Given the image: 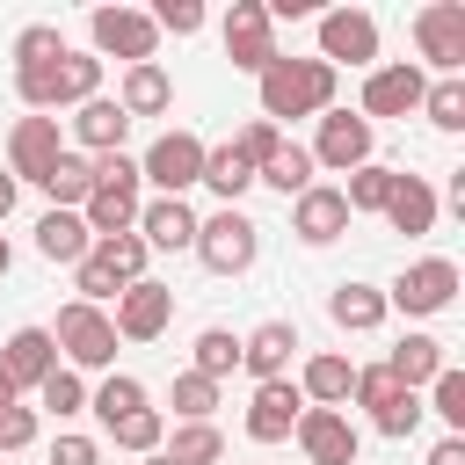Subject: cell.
I'll list each match as a JSON object with an SVG mask.
<instances>
[{
    "label": "cell",
    "instance_id": "1",
    "mask_svg": "<svg viewBox=\"0 0 465 465\" xmlns=\"http://www.w3.org/2000/svg\"><path fill=\"white\" fill-rule=\"evenodd\" d=\"M262 124H291V116H327L334 109V87H341V73L334 65H320V58H276L262 80Z\"/></svg>",
    "mask_w": 465,
    "mask_h": 465
},
{
    "label": "cell",
    "instance_id": "2",
    "mask_svg": "<svg viewBox=\"0 0 465 465\" xmlns=\"http://www.w3.org/2000/svg\"><path fill=\"white\" fill-rule=\"evenodd\" d=\"M15 94H22L29 116L80 109V102L102 94V58H94V51H65V58H51V65H36V73H15Z\"/></svg>",
    "mask_w": 465,
    "mask_h": 465
},
{
    "label": "cell",
    "instance_id": "3",
    "mask_svg": "<svg viewBox=\"0 0 465 465\" xmlns=\"http://www.w3.org/2000/svg\"><path fill=\"white\" fill-rule=\"evenodd\" d=\"M145 182H138V160L131 153H102L94 160V196L80 203V225L94 232V240H116V232H138V196Z\"/></svg>",
    "mask_w": 465,
    "mask_h": 465
},
{
    "label": "cell",
    "instance_id": "4",
    "mask_svg": "<svg viewBox=\"0 0 465 465\" xmlns=\"http://www.w3.org/2000/svg\"><path fill=\"white\" fill-rule=\"evenodd\" d=\"M211 276H247L254 254H262V225L240 211V203H218L211 218H196V247H189Z\"/></svg>",
    "mask_w": 465,
    "mask_h": 465
},
{
    "label": "cell",
    "instance_id": "5",
    "mask_svg": "<svg viewBox=\"0 0 465 465\" xmlns=\"http://www.w3.org/2000/svg\"><path fill=\"white\" fill-rule=\"evenodd\" d=\"M51 341H58V356H65V371H109V363H116V327H109V312H102V305L65 298V305H58Z\"/></svg>",
    "mask_w": 465,
    "mask_h": 465
},
{
    "label": "cell",
    "instance_id": "6",
    "mask_svg": "<svg viewBox=\"0 0 465 465\" xmlns=\"http://www.w3.org/2000/svg\"><path fill=\"white\" fill-rule=\"evenodd\" d=\"M458 298V262L450 254H421V262H407L392 283H385V312H407V320H429V312H443Z\"/></svg>",
    "mask_w": 465,
    "mask_h": 465
},
{
    "label": "cell",
    "instance_id": "7",
    "mask_svg": "<svg viewBox=\"0 0 465 465\" xmlns=\"http://www.w3.org/2000/svg\"><path fill=\"white\" fill-rule=\"evenodd\" d=\"M414 51L421 65H436V80H465V0L414 7Z\"/></svg>",
    "mask_w": 465,
    "mask_h": 465
},
{
    "label": "cell",
    "instance_id": "8",
    "mask_svg": "<svg viewBox=\"0 0 465 465\" xmlns=\"http://www.w3.org/2000/svg\"><path fill=\"white\" fill-rule=\"evenodd\" d=\"M87 36H94V58H124V65H153V51H160V29H153V15L145 7H94L87 15Z\"/></svg>",
    "mask_w": 465,
    "mask_h": 465
},
{
    "label": "cell",
    "instance_id": "9",
    "mask_svg": "<svg viewBox=\"0 0 465 465\" xmlns=\"http://www.w3.org/2000/svg\"><path fill=\"white\" fill-rule=\"evenodd\" d=\"M312 22H320V65H334V73L341 65H363V73L378 65V15L371 7H320Z\"/></svg>",
    "mask_w": 465,
    "mask_h": 465
},
{
    "label": "cell",
    "instance_id": "10",
    "mask_svg": "<svg viewBox=\"0 0 465 465\" xmlns=\"http://www.w3.org/2000/svg\"><path fill=\"white\" fill-rule=\"evenodd\" d=\"M138 182H153L160 196H189L203 182V138L196 131H160L145 153H138Z\"/></svg>",
    "mask_w": 465,
    "mask_h": 465
},
{
    "label": "cell",
    "instance_id": "11",
    "mask_svg": "<svg viewBox=\"0 0 465 465\" xmlns=\"http://www.w3.org/2000/svg\"><path fill=\"white\" fill-rule=\"evenodd\" d=\"M225 58H232V73H269L283 51H276V22H269V7L262 0H232L225 7Z\"/></svg>",
    "mask_w": 465,
    "mask_h": 465
},
{
    "label": "cell",
    "instance_id": "12",
    "mask_svg": "<svg viewBox=\"0 0 465 465\" xmlns=\"http://www.w3.org/2000/svg\"><path fill=\"white\" fill-rule=\"evenodd\" d=\"M421 94H429V73L414 65V58H392V65H371L363 73V124H378V116H414L421 109Z\"/></svg>",
    "mask_w": 465,
    "mask_h": 465
},
{
    "label": "cell",
    "instance_id": "13",
    "mask_svg": "<svg viewBox=\"0 0 465 465\" xmlns=\"http://www.w3.org/2000/svg\"><path fill=\"white\" fill-rule=\"evenodd\" d=\"M371 145H378V124H363V116H349V109H327V116H320V138H312L305 153H312V167H327V174H356V167L371 160Z\"/></svg>",
    "mask_w": 465,
    "mask_h": 465
},
{
    "label": "cell",
    "instance_id": "14",
    "mask_svg": "<svg viewBox=\"0 0 465 465\" xmlns=\"http://www.w3.org/2000/svg\"><path fill=\"white\" fill-rule=\"evenodd\" d=\"M167 320H174V291H167V283L138 276V283H124V291H116V312H109L116 341H160V334H167Z\"/></svg>",
    "mask_w": 465,
    "mask_h": 465
},
{
    "label": "cell",
    "instance_id": "15",
    "mask_svg": "<svg viewBox=\"0 0 465 465\" xmlns=\"http://www.w3.org/2000/svg\"><path fill=\"white\" fill-rule=\"evenodd\" d=\"M291 436H298L305 465H356V450H363V436H356V421L341 407H305Z\"/></svg>",
    "mask_w": 465,
    "mask_h": 465
},
{
    "label": "cell",
    "instance_id": "16",
    "mask_svg": "<svg viewBox=\"0 0 465 465\" xmlns=\"http://www.w3.org/2000/svg\"><path fill=\"white\" fill-rule=\"evenodd\" d=\"M58 153H65L58 116H15V131H7V174L15 182H44Z\"/></svg>",
    "mask_w": 465,
    "mask_h": 465
},
{
    "label": "cell",
    "instance_id": "17",
    "mask_svg": "<svg viewBox=\"0 0 465 465\" xmlns=\"http://www.w3.org/2000/svg\"><path fill=\"white\" fill-rule=\"evenodd\" d=\"M291 232H298L305 247H334V240L349 232V203H341V189H334V182H312L305 196H291Z\"/></svg>",
    "mask_w": 465,
    "mask_h": 465
},
{
    "label": "cell",
    "instance_id": "18",
    "mask_svg": "<svg viewBox=\"0 0 465 465\" xmlns=\"http://www.w3.org/2000/svg\"><path fill=\"white\" fill-rule=\"evenodd\" d=\"M138 240H145L153 254H189V247H196V211H189V196H153V203H138Z\"/></svg>",
    "mask_w": 465,
    "mask_h": 465
},
{
    "label": "cell",
    "instance_id": "19",
    "mask_svg": "<svg viewBox=\"0 0 465 465\" xmlns=\"http://www.w3.org/2000/svg\"><path fill=\"white\" fill-rule=\"evenodd\" d=\"M291 356H298V327H291V320H262L254 334H240V371H247L254 385L291 378Z\"/></svg>",
    "mask_w": 465,
    "mask_h": 465
},
{
    "label": "cell",
    "instance_id": "20",
    "mask_svg": "<svg viewBox=\"0 0 465 465\" xmlns=\"http://www.w3.org/2000/svg\"><path fill=\"white\" fill-rule=\"evenodd\" d=\"M298 414H305V392H298L291 378H269V385H254V400H247V436H254V443H283V436L298 429Z\"/></svg>",
    "mask_w": 465,
    "mask_h": 465
},
{
    "label": "cell",
    "instance_id": "21",
    "mask_svg": "<svg viewBox=\"0 0 465 465\" xmlns=\"http://www.w3.org/2000/svg\"><path fill=\"white\" fill-rule=\"evenodd\" d=\"M0 371L15 378V392H36V385L58 371V341H51V327H15V334L0 341Z\"/></svg>",
    "mask_w": 465,
    "mask_h": 465
},
{
    "label": "cell",
    "instance_id": "22",
    "mask_svg": "<svg viewBox=\"0 0 465 465\" xmlns=\"http://www.w3.org/2000/svg\"><path fill=\"white\" fill-rule=\"evenodd\" d=\"M124 131H131V116L116 109V94H94V102H80V109H73V138H80V153H87V160L124 153Z\"/></svg>",
    "mask_w": 465,
    "mask_h": 465
},
{
    "label": "cell",
    "instance_id": "23",
    "mask_svg": "<svg viewBox=\"0 0 465 465\" xmlns=\"http://www.w3.org/2000/svg\"><path fill=\"white\" fill-rule=\"evenodd\" d=\"M291 385L305 392V407H349V385H356V363H349L341 349H320V356H305V371H298Z\"/></svg>",
    "mask_w": 465,
    "mask_h": 465
},
{
    "label": "cell",
    "instance_id": "24",
    "mask_svg": "<svg viewBox=\"0 0 465 465\" xmlns=\"http://www.w3.org/2000/svg\"><path fill=\"white\" fill-rule=\"evenodd\" d=\"M385 225H392V232H407V240L436 232V189H429L421 174H407V167H400V182H392V196H385Z\"/></svg>",
    "mask_w": 465,
    "mask_h": 465
},
{
    "label": "cell",
    "instance_id": "25",
    "mask_svg": "<svg viewBox=\"0 0 465 465\" xmlns=\"http://www.w3.org/2000/svg\"><path fill=\"white\" fill-rule=\"evenodd\" d=\"M174 102V80H167V65L153 58V65H124V80H116V109L138 124V116H160Z\"/></svg>",
    "mask_w": 465,
    "mask_h": 465
},
{
    "label": "cell",
    "instance_id": "26",
    "mask_svg": "<svg viewBox=\"0 0 465 465\" xmlns=\"http://www.w3.org/2000/svg\"><path fill=\"white\" fill-rule=\"evenodd\" d=\"M87 247H94V232L80 225V211H44V218H36V254H44V262L80 269V262H87Z\"/></svg>",
    "mask_w": 465,
    "mask_h": 465
},
{
    "label": "cell",
    "instance_id": "27",
    "mask_svg": "<svg viewBox=\"0 0 465 465\" xmlns=\"http://www.w3.org/2000/svg\"><path fill=\"white\" fill-rule=\"evenodd\" d=\"M327 320L341 334H371V327H385V291L378 283H334L327 291Z\"/></svg>",
    "mask_w": 465,
    "mask_h": 465
},
{
    "label": "cell",
    "instance_id": "28",
    "mask_svg": "<svg viewBox=\"0 0 465 465\" xmlns=\"http://www.w3.org/2000/svg\"><path fill=\"white\" fill-rule=\"evenodd\" d=\"M443 363H450V356H443V341H436V334H407V341H392V356H385L392 385H407V392H421Z\"/></svg>",
    "mask_w": 465,
    "mask_h": 465
},
{
    "label": "cell",
    "instance_id": "29",
    "mask_svg": "<svg viewBox=\"0 0 465 465\" xmlns=\"http://www.w3.org/2000/svg\"><path fill=\"white\" fill-rule=\"evenodd\" d=\"M36 189L51 196V211H80V203L94 196V160H87V153H58L51 174H44Z\"/></svg>",
    "mask_w": 465,
    "mask_h": 465
},
{
    "label": "cell",
    "instance_id": "30",
    "mask_svg": "<svg viewBox=\"0 0 465 465\" xmlns=\"http://www.w3.org/2000/svg\"><path fill=\"white\" fill-rule=\"evenodd\" d=\"M167 465H225V429L218 421H182L167 443H160Z\"/></svg>",
    "mask_w": 465,
    "mask_h": 465
},
{
    "label": "cell",
    "instance_id": "31",
    "mask_svg": "<svg viewBox=\"0 0 465 465\" xmlns=\"http://www.w3.org/2000/svg\"><path fill=\"white\" fill-rule=\"evenodd\" d=\"M203 189H211L218 203H240V196L254 189V167H247L232 145H203Z\"/></svg>",
    "mask_w": 465,
    "mask_h": 465
},
{
    "label": "cell",
    "instance_id": "32",
    "mask_svg": "<svg viewBox=\"0 0 465 465\" xmlns=\"http://www.w3.org/2000/svg\"><path fill=\"white\" fill-rule=\"evenodd\" d=\"M87 407H94V421L109 429V421H124V414H138V407H145V385H138L131 371H102V385L87 392Z\"/></svg>",
    "mask_w": 465,
    "mask_h": 465
},
{
    "label": "cell",
    "instance_id": "33",
    "mask_svg": "<svg viewBox=\"0 0 465 465\" xmlns=\"http://www.w3.org/2000/svg\"><path fill=\"white\" fill-rule=\"evenodd\" d=\"M421 392H429V400H421V414H436L450 436H465V371H458V363H443Z\"/></svg>",
    "mask_w": 465,
    "mask_h": 465
},
{
    "label": "cell",
    "instance_id": "34",
    "mask_svg": "<svg viewBox=\"0 0 465 465\" xmlns=\"http://www.w3.org/2000/svg\"><path fill=\"white\" fill-rule=\"evenodd\" d=\"M392 182H400V167H385V160H363V167L341 182V203H349V218H356V211H385Z\"/></svg>",
    "mask_w": 465,
    "mask_h": 465
},
{
    "label": "cell",
    "instance_id": "35",
    "mask_svg": "<svg viewBox=\"0 0 465 465\" xmlns=\"http://www.w3.org/2000/svg\"><path fill=\"white\" fill-rule=\"evenodd\" d=\"M189 371H196V378H211V385H218V378H232V371H240V334H232V327H203V334H196V363H189Z\"/></svg>",
    "mask_w": 465,
    "mask_h": 465
},
{
    "label": "cell",
    "instance_id": "36",
    "mask_svg": "<svg viewBox=\"0 0 465 465\" xmlns=\"http://www.w3.org/2000/svg\"><path fill=\"white\" fill-rule=\"evenodd\" d=\"M109 443H116V450H138V458H153V450L167 443V414H160V407H138V414L109 421Z\"/></svg>",
    "mask_w": 465,
    "mask_h": 465
},
{
    "label": "cell",
    "instance_id": "37",
    "mask_svg": "<svg viewBox=\"0 0 465 465\" xmlns=\"http://www.w3.org/2000/svg\"><path fill=\"white\" fill-rule=\"evenodd\" d=\"M254 182H269L276 196H305V189H312V153L283 138V153H276V160H269V167H262Z\"/></svg>",
    "mask_w": 465,
    "mask_h": 465
},
{
    "label": "cell",
    "instance_id": "38",
    "mask_svg": "<svg viewBox=\"0 0 465 465\" xmlns=\"http://www.w3.org/2000/svg\"><path fill=\"white\" fill-rule=\"evenodd\" d=\"M36 407H44V414H58V421H73V414H87V378L58 363V371H51L44 385H36Z\"/></svg>",
    "mask_w": 465,
    "mask_h": 465
},
{
    "label": "cell",
    "instance_id": "39",
    "mask_svg": "<svg viewBox=\"0 0 465 465\" xmlns=\"http://www.w3.org/2000/svg\"><path fill=\"white\" fill-rule=\"evenodd\" d=\"M51 58H65L58 22H29V29L15 36V73H36V65H51Z\"/></svg>",
    "mask_w": 465,
    "mask_h": 465
},
{
    "label": "cell",
    "instance_id": "40",
    "mask_svg": "<svg viewBox=\"0 0 465 465\" xmlns=\"http://www.w3.org/2000/svg\"><path fill=\"white\" fill-rule=\"evenodd\" d=\"M414 116H429L436 131H465V80H429V94H421Z\"/></svg>",
    "mask_w": 465,
    "mask_h": 465
},
{
    "label": "cell",
    "instance_id": "41",
    "mask_svg": "<svg viewBox=\"0 0 465 465\" xmlns=\"http://www.w3.org/2000/svg\"><path fill=\"white\" fill-rule=\"evenodd\" d=\"M167 407H174L182 421H211V414H218V385H211V378H196V371H182V378H174V392H167Z\"/></svg>",
    "mask_w": 465,
    "mask_h": 465
},
{
    "label": "cell",
    "instance_id": "42",
    "mask_svg": "<svg viewBox=\"0 0 465 465\" xmlns=\"http://www.w3.org/2000/svg\"><path fill=\"white\" fill-rule=\"evenodd\" d=\"M73 291H80V305H109V298L124 291V276H116V269H109V262L87 247V262L73 269Z\"/></svg>",
    "mask_w": 465,
    "mask_h": 465
},
{
    "label": "cell",
    "instance_id": "43",
    "mask_svg": "<svg viewBox=\"0 0 465 465\" xmlns=\"http://www.w3.org/2000/svg\"><path fill=\"white\" fill-rule=\"evenodd\" d=\"M94 254H102V262H109V269H116L124 283H138V276H145V254H153V247H145L138 232H116V240H94Z\"/></svg>",
    "mask_w": 465,
    "mask_h": 465
},
{
    "label": "cell",
    "instance_id": "44",
    "mask_svg": "<svg viewBox=\"0 0 465 465\" xmlns=\"http://www.w3.org/2000/svg\"><path fill=\"white\" fill-rule=\"evenodd\" d=\"M371 429H378V436H392V443H400V436H414V429H421V392H392V400L371 414Z\"/></svg>",
    "mask_w": 465,
    "mask_h": 465
},
{
    "label": "cell",
    "instance_id": "45",
    "mask_svg": "<svg viewBox=\"0 0 465 465\" xmlns=\"http://www.w3.org/2000/svg\"><path fill=\"white\" fill-rule=\"evenodd\" d=\"M232 153H240V160H247V167H254V174H262V167H269V160H276V153H283V131H276V124H262V116H254V124H247V131H240V138H232Z\"/></svg>",
    "mask_w": 465,
    "mask_h": 465
},
{
    "label": "cell",
    "instance_id": "46",
    "mask_svg": "<svg viewBox=\"0 0 465 465\" xmlns=\"http://www.w3.org/2000/svg\"><path fill=\"white\" fill-rule=\"evenodd\" d=\"M145 15H153L160 36H196V29H203V0H160V7H145Z\"/></svg>",
    "mask_w": 465,
    "mask_h": 465
},
{
    "label": "cell",
    "instance_id": "47",
    "mask_svg": "<svg viewBox=\"0 0 465 465\" xmlns=\"http://www.w3.org/2000/svg\"><path fill=\"white\" fill-rule=\"evenodd\" d=\"M392 392H407V385H392V371H385V363H356V385H349V400H356V407H371V414H378Z\"/></svg>",
    "mask_w": 465,
    "mask_h": 465
},
{
    "label": "cell",
    "instance_id": "48",
    "mask_svg": "<svg viewBox=\"0 0 465 465\" xmlns=\"http://www.w3.org/2000/svg\"><path fill=\"white\" fill-rule=\"evenodd\" d=\"M36 443V407H0V458H15V450H29Z\"/></svg>",
    "mask_w": 465,
    "mask_h": 465
},
{
    "label": "cell",
    "instance_id": "49",
    "mask_svg": "<svg viewBox=\"0 0 465 465\" xmlns=\"http://www.w3.org/2000/svg\"><path fill=\"white\" fill-rule=\"evenodd\" d=\"M51 465H102V443H94V436H73V429H65V436L51 443Z\"/></svg>",
    "mask_w": 465,
    "mask_h": 465
},
{
    "label": "cell",
    "instance_id": "50",
    "mask_svg": "<svg viewBox=\"0 0 465 465\" xmlns=\"http://www.w3.org/2000/svg\"><path fill=\"white\" fill-rule=\"evenodd\" d=\"M429 465H465V436H443V443L429 450Z\"/></svg>",
    "mask_w": 465,
    "mask_h": 465
},
{
    "label": "cell",
    "instance_id": "51",
    "mask_svg": "<svg viewBox=\"0 0 465 465\" xmlns=\"http://www.w3.org/2000/svg\"><path fill=\"white\" fill-rule=\"evenodd\" d=\"M15 196H22V182H15V174H0V225H7V211H15Z\"/></svg>",
    "mask_w": 465,
    "mask_h": 465
},
{
    "label": "cell",
    "instance_id": "52",
    "mask_svg": "<svg viewBox=\"0 0 465 465\" xmlns=\"http://www.w3.org/2000/svg\"><path fill=\"white\" fill-rule=\"evenodd\" d=\"M15 400H22V392H15V378L0 371V407H15Z\"/></svg>",
    "mask_w": 465,
    "mask_h": 465
},
{
    "label": "cell",
    "instance_id": "53",
    "mask_svg": "<svg viewBox=\"0 0 465 465\" xmlns=\"http://www.w3.org/2000/svg\"><path fill=\"white\" fill-rule=\"evenodd\" d=\"M7 269H15V247H7V232H0V276H7Z\"/></svg>",
    "mask_w": 465,
    "mask_h": 465
},
{
    "label": "cell",
    "instance_id": "54",
    "mask_svg": "<svg viewBox=\"0 0 465 465\" xmlns=\"http://www.w3.org/2000/svg\"><path fill=\"white\" fill-rule=\"evenodd\" d=\"M145 465H167V458H160V450H153V458H145Z\"/></svg>",
    "mask_w": 465,
    "mask_h": 465
},
{
    "label": "cell",
    "instance_id": "55",
    "mask_svg": "<svg viewBox=\"0 0 465 465\" xmlns=\"http://www.w3.org/2000/svg\"><path fill=\"white\" fill-rule=\"evenodd\" d=\"M0 465H7V458H0Z\"/></svg>",
    "mask_w": 465,
    "mask_h": 465
}]
</instances>
